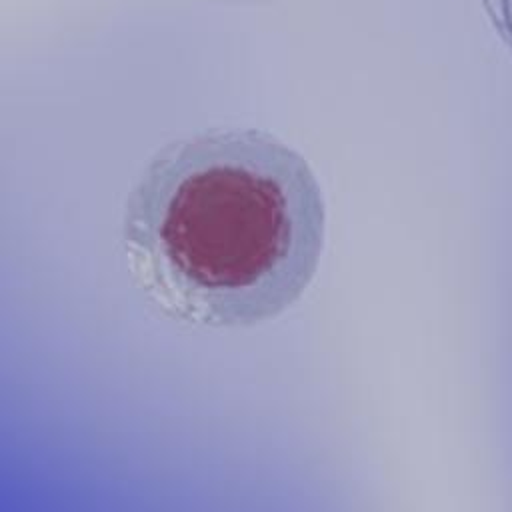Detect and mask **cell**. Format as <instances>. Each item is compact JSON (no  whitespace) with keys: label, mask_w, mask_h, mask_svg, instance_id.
<instances>
[{"label":"cell","mask_w":512,"mask_h":512,"mask_svg":"<svg viewBox=\"0 0 512 512\" xmlns=\"http://www.w3.org/2000/svg\"><path fill=\"white\" fill-rule=\"evenodd\" d=\"M206 2H218V4H266L274 0H206Z\"/></svg>","instance_id":"3"},{"label":"cell","mask_w":512,"mask_h":512,"mask_svg":"<svg viewBox=\"0 0 512 512\" xmlns=\"http://www.w3.org/2000/svg\"><path fill=\"white\" fill-rule=\"evenodd\" d=\"M490 28L512 58V0H480Z\"/></svg>","instance_id":"2"},{"label":"cell","mask_w":512,"mask_h":512,"mask_svg":"<svg viewBox=\"0 0 512 512\" xmlns=\"http://www.w3.org/2000/svg\"><path fill=\"white\" fill-rule=\"evenodd\" d=\"M326 200L310 162L278 134L210 128L158 148L120 226L128 278L182 328H252L316 280Z\"/></svg>","instance_id":"1"}]
</instances>
